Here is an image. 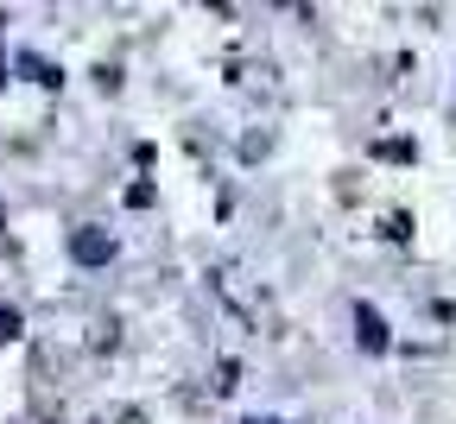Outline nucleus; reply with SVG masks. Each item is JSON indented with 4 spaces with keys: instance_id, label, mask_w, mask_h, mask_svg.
Returning <instances> with one entry per match:
<instances>
[{
    "instance_id": "1",
    "label": "nucleus",
    "mask_w": 456,
    "mask_h": 424,
    "mask_svg": "<svg viewBox=\"0 0 456 424\" xmlns=\"http://www.w3.org/2000/svg\"><path fill=\"white\" fill-rule=\"evenodd\" d=\"M70 254H77V266H102V260L114 254V241H108L102 228H77V234H70Z\"/></svg>"
},
{
    "instance_id": "3",
    "label": "nucleus",
    "mask_w": 456,
    "mask_h": 424,
    "mask_svg": "<svg viewBox=\"0 0 456 424\" xmlns=\"http://www.w3.org/2000/svg\"><path fill=\"white\" fill-rule=\"evenodd\" d=\"M13 336H20V317H13V311H0V342H13Z\"/></svg>"
},
{
    "instance_id": "2",
    "label": "nucleus",
    "mask_w": 456,
    "mask_h": 424,
    "mask_svg": "<svg viewBox=\"0 0 456 424\" xmlns=\"http://www.w3.org/2000/svg\"><path fill=\"white\" fill-rule=\"evenodd\" d=\"M355 336H362V348H368V355H380V348H387V323H380V311H374V305H362V311H355Z\"/></svg>"
},
{
    "instance_id": "4",
    "label": "nucleus",
    "mask_w": 456,
    "mask_h": 424,
    "mask_svg": "<svg viewBox=\"0 0 456 424\" xmlns=\"http://www.w3.org/2000/svg\"><path fill=\"white\" fill-rule=\"evenodd\" d=\"M248 424H279V418H248Z\"/></svg>"
}]
</instances>
